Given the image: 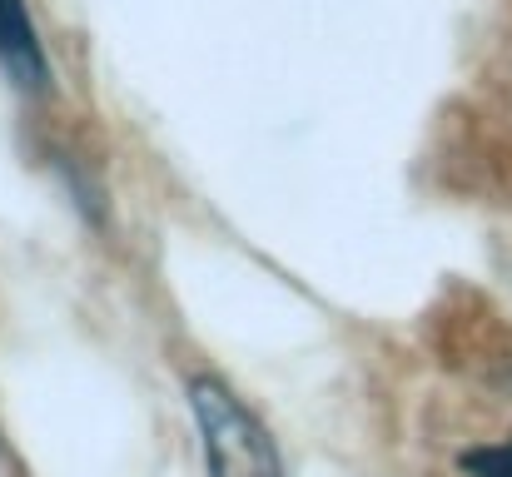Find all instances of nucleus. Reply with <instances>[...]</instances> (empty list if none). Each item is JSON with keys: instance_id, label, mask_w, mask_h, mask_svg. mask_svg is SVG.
I'll return each instance as SVG.
<instances>
[{"instance_id": "1", "label": "nucleus", "mask_w": 512, "mask_h": 477, "mask_svg": "<svg viewBox=\"0 0 512 477\" xmlns=\"http://www.w3.org/2000/svg\"><path fill=\"white\" fill-rule=\"evenodd\" d=\"M189 408H194V423H199L209 477H284L269 428L259 423L254 408L239 403V393L229 383L199 373L189 383Z\"/></svg>"}, {"instance_id": "2", "label": "nucleus", "mask_w": 512, "mask_h": 477, "mask_svg": "<svg viewBox=\"0 0 512 477\" xmlns=\"http://www.w3.org/2000/svg\"><path fill=\"white\" fill-rule=\"evenodd\" d=\"M0 75L20 95L50 90V60H45V45H40V30L25 0H0Z\"/></svg>"}, {"instance_id": "3", "label": "nucleus", "mask_w": 512, "mask_h": 477, "mask_svg": "<svg viewBox=\"0 0 512 477\" xmlns=\"http://www.w3.org/2000/svg\"><path fill=\"white\" fill-rule=\"evenodd\" d=\"M463 473L468 477H512V443H488L463 453Z\"/></svg>"}]
</instances>
